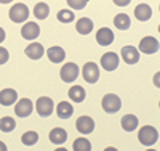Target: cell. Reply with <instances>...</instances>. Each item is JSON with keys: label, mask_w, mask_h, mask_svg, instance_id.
Listing matches in <instances>:
<instances>
[{"label": "cell", "mask_w": 160, "mask_h": 151, "mask_svg": "<svg viewBox=\"0 0 160 151\" xmlns=\"http://www.w3.org/2000/svg\"><path fill=\"white\" fill-rule=\"evenodd\" d=\"M138 140L144 146H152L158 140V130L152 126H144L138 132Z\"/></svg>", "instance_id": "1"}, {"label": "cell", "mask_w": 160, "mask_h": 151, "mask_svg": "<svg viewBox=\"0 0 160 151\" xmlns=\"http://www.w3.org/2000/svg\"><path fill=\"white\" fill-rule=\"evenodd\" d=\"M101 106H102V109L106 113L114 114L122 108V100H120L115 93H106L102 97V100H101Z\"/></svg>", "instance_id": "2"}, {"label": "cell", "mask_w": 160, "mask_h": 151, "mask_svg": "<svg viewBox=\"0 0 160 151\" xmlns=\"http://www.w3.org/2000/svg\"><path fill=\"white\" fill-rule=\"evenodd\" d=\"M8 16L13 23H24L26 19L29 18V8L26 7L24 3L18 2V3H13V7L8 11Z\"/></svg>", "instance_id": "3"}, {"label": "cell", "mask_w": 160, "mask_h": 151, "mask_svg": "<svg viewBox=\"0 0 160 151\" xmlns=\"http://www.w3.org/2000/svg\"><path fill=\"white\" fill-rule=\"evenodd\" d=\"M78 66L75 63H66L62 64L61 71H59V77L62 82H66V84H72V82H75V79L78 77Z\"/></svg>", "instance_id": "4"}, {"label": "cell", "mask_w": 160, "mask_h": 151, "mask_svg": "<svg viewBox=\"0 0 160 151\" xmlns=\"http://www.w3.org/2000/svg\"><path fill=\"white\" fill-rule=\"evenodd\" d=\"M82 76L83 79L88 82V84H96L98 79H99V67L96 63H93V61H88L83 64L82 67Z\"/></svg>", "instance_id": "5"}, {"label": "cell", "mask_w": 160, "mask_h": 151, "mask_svg": "<svg viewBox=\"0 0 160 151\" xmlns=\"http://www.w3.org/2000/svg\"><path fill=\"white\" fill-rule=\"evenodd\" d=\"M35 109L40 117H48L51 116L53 109H55V105H53V100L50 97H40L35 101Z\"/></svg>", "instance_id": "6"}, {"label": "cell", "mask_w": 160, "mask_h": 151, "mask_svg": "<svg viewBox=\"0 0 160 151\" xmlns=\"http://www.w3.org/2000/svg\"><path fill=\"white\" fill-rule=\"evenodd\" d=\"M160 45H158V40L152 35H146L141 39L139 42V51H142L144 55H152L155 51H158Z\"/></svg>", "instance_id": "7"}, {"label": "cell", "mask_w": 160, "mask_h": 151, "mask_svg": "<svg viewBox=\"0 0 160 151\" xmlns=\"http://www.w3.org/2000/svg\"><path fill=\"white\" fill-rule=\"evenodd\" d=\"M118 61H120L118 55L114 51H108L101 57V66L106 71H115L118 67Z\"/></svg>", "instance_id": "8"}, {"label": "cell", "mask_w": 160, "mask_h": 151, "mask_svg": "<svg viewBox=\"0 0 160 151\" xmlns=\"http://www.w3.org/2000/svg\"><path fill=\"white\" fill-rule=\"evenodd\" d=\"M75 129L82 133V135H88L95 130V121L90 116H80L75 121Z\"/></svg>", "instance_id": "9"}, {"label": "cell", "mask_w": 160, "mask_h": 151, "mask_svg": "<svg viewBox=\"0 0 160 151\" xmlns=\"http://www.w3.org/2000/svg\"><path fill=\"white\" fill-rule=\"evenodd\" d=\"M32 111H34V105H32V101L29 98L18 100V103L15 106V113H16L18 117H28V116L32 114Z\"/></svg>", "instance_id": "10"}, {"label": "cell", "mask_w": 160, "mask_h": 151, "mask_svg": "<svg viewBox=\"0 0 160 151\" xmlns=\"http://www.w3.org/2000/svg\"><path fill=\"white\" fill-rule=\"evenodd\" d=\"M38 34H40V27H38L37 23H34V21L24 23L22 29H21V35H22V39H26V40H34V39L38 37Z\"/></svg>", "instance_id": "11"}, {"label": "cell", "mask_w": 160, "mask_h": 151, "mask_svg": "<svg viewBox=\"0 0 160 151\" xmlns=\"http://www.w3.org/2000/svg\"><path fill=\"white\" fill-rule=\"evenodd\" d=\"M120 55H122V58L127 64H136L139 61V51L138 48L131 47V45H125L122 47V51H120Z\"/></svg>", "instance_id": "12"}, {"label": "cell", "mask_w": 160, "mask_h": 151, "mask_svg": "<svg viewBox=\"0 0 160 151\" xmlns=\"http://www.w3.org/2000/svg\"><path fill=\"white\" fill-rule=\"evenodd\" d=\"M96 42L102 47H108L114 42V32L109 29V27H101V29L96 32Z\"/></svg>", "instance_id": "13"}, {"label": "cell", "mask_w": 160, "mask_h": 151, "mask_svg": "<svg viewBox=\"0 0 160 151\" xmlns=\"http://www.w3.org/2000/svg\"><path fill=\"white\" fill-rule=\"evenodd\" d=\"M18 100V93L15 89H3L0 90V105L3 106H11Z\"/></svg>", "instance_id": "14"}, {"label": "cell", "mask_w": 160, "mask_h": 151, "mask_svg": "<svg viewBox=\"0 0 160 151\" xmlns=\"http://www.w3.org/2000/svg\"><path fill=\"white\" fill-rule=\"evenodd\" d=\"M43 45L42 44H38V42H32L31 45L26 47L24 53H26V57L31 58V60H38V58H42V55H43Z\"/></svg>", "instance_id": "15"}, {"label": "cell", "mask_w": 160, "mask_h": 151, "mask_svg": "<svg viewBox=\"0 0 160 151\" xmlns=\"http://www.w3.org/2000/svg\"><path fill=\"white\" fill-rule=\"evenodd\" d=\"M47 55H48V60H50L51 63H61V61H64V58H66V51H64V48L59 47V45L50 47L48 51H47Z\"/></svg>", "instance_id": "16"}, {"label": "cell", "mask_w": 160, "mask_h": 151, "mask_svg": "<svg viewBox=\"0 0 160 151\" xmlns=\"http://www.w3.org/2000/svg\"><path fill=\"white\" fill-rule=\"evenodd\" d=\"M138 124H139V121H138V117H136L135 114H125V116L122 117V121H120V126H122V129H123L125 132L136 130Z\"/></svg>", "instance_id": "17"}, {"label": "cell", "mask_w": 160, "mask_h": 151, "mask_svg": "<svg viewBox=\"0 0 160 151\" xmlns=\"http://www.w3.org/2000/svg\"><path fill=\"white\" fill-rule=\"evenodd\" d=\"M66 140H68V132H66L62 127H55L50 130V142L55 145H62Z\"/></svg>", "instance_id": "18"}, {"label": "cell", "mask_w": 160, "mask_h": 151, "mask_svg": "<svg viewBox=\"0 0 160 151\" xmlns=\"http://www.w3.org/2000/svg\"><path fill=\"white\" fill-rule=\"evenodd\" d=\"M135 16H136V19H139V21H148V19H151V16H152V8H151L148 3H139V5L135 8Z\"/></svg>", "instance_id": "19"}, {"label": "cell", "mask_w": 160, "mask_h": 151, "mask_svg": "<svg viewBox=\"0 0 160 151\" xmlns=\"http://www.w3.org/2000/svg\"><path fill=\"white\" fill-rule=\"evenodd\" d=\"M56 114H58L59 119H69L74 114V108L68 101H59L58 106H56Z\"/></svg>", "instance_id": "20"}, {"label": "cell", "mask_w": 160, "mask_h": 151, "mask_svg": "<svg viewBox=\"0 0 160 151\" xmlns=\"http://www.w3.org/2000/svg\"><path fill=\"white\" fill-rule=\"evenodd\" d=\"M75 29L78 34H82V35H88L91 31H93V21L90 18H80L77 19L75 23Z\"/></svg>", "instance_id": "21"}, {"label": "cell", "mask_w": 160, "mask_h": 151, "mask_svg": "<svg viewBox=\"0 0 160 151\" xmlns=\"http://www.w3.org/2000/svg\"><path fill=\"white\" fill-rule=\"evenodd\" d=\"M87 97V93H85V89L83 87H80V85H72L69 89V98L74 101V103H82Z\"/></svg>", "instance_id": "22"}, {"label": "cell", "mask_w": 160, "mask_h": 151, "mask_svg": "<svg viewBox=\"0 0 160 151\" xmlns=\"http://www.w3.org/2000/svg\"><path fill=\"white\" fill-rule=\"evenodd\" d=\"M114 26L118 31H127L130 27V16L125 15V13H118V15H115V18H114Z\"/></svg>", "instance_id": "23"}, {"label": "cell", "mask_w": 160, "mask_h": 151, "mask_svg": "<svg viewBox=\"0 0 160 151\" xmlns=\"http://www.w3.org/2000/svg\"><path fill=\"white\" fill-rule=\"evenodd\" d=\"M48 15H50V7H48L45 2L35 3V7H34V16H35L37 19H47Z\"/></svg>", "instance_id": "24"}, {"label": "cell", "mask_w": 160, "mask_h": 151, "mask_svg": "<svg viewBox=\"0 0 160 151\" xmlns=\"http://www.w3.org/2000/svg\"><path fill=\"white\" fill-rule=\"evenodd\" d=\"M21 142H22V145H26V146H34V145L38 142V133L34 132V130L24 132L22 137H21Z\"/></svg>", "instance_id": "25"}, {"label": "cell", "mask_w": 160, "mask_h": 151, "mask_svg": "<svg viewBox=\"0 0 160 151\" xmlns=\"http://www.w3.org/2000/svg\"><path fill=\"white\" fill-rule=\"evenodd\" d=\"M72 148H74V151H91V143L85 137H80V138L74 140Z\"/></svg>", "instance_id": "26"}, {"label": "cell", "mask_w": 160, "mask_h": 151, "mask_svg": "<svg viewBox=\"0 0 160 151\" xmlns=\"http://www.w3.org/2000/svg\"><path fill=\"white\" fill-rule=\"evenodd\" d=\"M15 127H16V122L11 116H3L0 119V130L2 132H11Z\"/></svg>", "instance_id": "27"}, {"label": "cell", "mask_w": 160, "mask_h": 151, "mask_svg": "<svg viewBox=\"0 0 160 151\" xmlns=\"http://www.w3.org/2000/svg\"><path fill=\"white\" fill-rule=\"evenodd\" d=\"M75 18H74V13L71 10H59L58 11V21L59 23H72Z\"/></svg>", "instance_id": "28"}, {"label": "cell", "mask_w": 160, "mask_h": 151, "mask_svg": "<svg viewBox=\"0 0 160 151\" xmlns=\"http://www.w3.org/2000/svg\"><path fill=\"white\" fill-rule=\"evenodd\" d=\"M68 5H69V7H72V8H75V10H82V8H85L87 2H85V0H82V2H75V0H68Z\"/></svg>", "instance_id": "29"}, {"label": "cell", "mask_w": 160, "mask_h": 151, "mask_svg": "<svg viewBox=\"0 0 160 151\" xmlns=\"http://www.w3.org/2000/svg\"><path fill=\"white\" fill-rule=\"evenodd\" d=\"M8 58H10L8 50L3 48V47H0V64H5V63L8 61Z\"/></svg>", "instance_id": "30"}, {"label": "cell", "mask_w": 160, "mask_h": 151, "mask_svg": "<svg viewBox=\"0 0 160 151\" xmlns=\"http://www.w3.org/2000/svg\"><path fill=\"white\" fill-rule=\"evenodd\" d=\"M5 37H7V34H5V31H3V27H0V44L5 40Z\"/></svg>", "instance_id": "31"}, {"label": "cell", "mask_w": 160, "mask_h": 151, "mask_svg": "<svg viewBox=\"0 0 160 151\" xmlns=\"http://www.w3.org/2000/svg\"><path fill=\"white\" fill-rule=\"evenodd\" d=\"M154 85H155V87H158V85H160V84H158V73L154 76Z\"/></svg>", "instance_id": "32"}, {"label": "cell", "mask_w": 160, "mask_h": 151, "mask_svg": "<svg viewBox=\"0 0 160 151\" xmlns=\"http://www.w3.org/2000/svg\"><path fill=\"white\" fill-rule=\"evenodd\" d=\"M0 151H8V148H7V145L3 142H0Z\"/></svg>", "instance_id": "33"}, {"label": "cell", "mask_w": 160, "mask_h": 151, "mask_svg": "<svg viewBox=\"0 0 160 151\" xmlns=\"http://www.w3.org/2000/svg\"><path fill=\"white\" fill-rule=\"evenodd\" d=\"M114 3H115V5H128L130 2H128V0H125V2H118V0H115Z\"/></svg>", "instance_id": "34"}, {"label": "cell", "mask_w": 160, "mask_h": 151, "mask_svg": "<svg viewBox=\"0 0 160 151\" xmlns=\"http://www.w3.org/2000/svg\"><path fill=\"white\" fill-rule=\"evenodd\" d=\"M104 151H118V149H117V148H114V146H108Z\"/></svg>", "instance_id": "35"}, {"label": "cell", "mask_w": 160, "mask_h": 151, "mask_svg": "<svg viewBox=\"0 0 160 151\" xmlns=\"http://www.w3.org/2000/svg\"><path fill=\"white\" fill-rule=\"evenodd\" d=\"M55 151H68V149H66V148H56Z\"/></svg>", "instance_id": "36"}, {"label": "cell", "mask_w": 160, "mask_h": 151, "mask_svg": "<svg viewBox=\"0 0 160 151\" xmlns=\"http://www.w3.org/2000/svg\"><path fill=\"white\" fill-rule=\"evenodd\" d=\"M146 151H157V149H154V148H149V149H146Z\"/></svg>", "instance_id": "37"}]
</instances>
